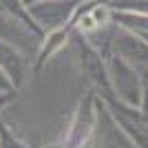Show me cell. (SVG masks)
Segmentation results:
<instances>
[{"instance_id": "obj_1", "label": "cell", "mask_w": 148, "mask_h": 148, "mask_svg": "<svg viewBox=\"0 0 148 148\" xmlns=\"http://www.w3.org/2000/svg\"><path fill=\"white\" fill-rule=\"evenodd\" d=\"M75 5L77 0H47L36 7H29V11L38 25H44L47 29H58L75 11Z\"/></svg>"}, {"instance_id": "obj_2", "label": "cell", "mask_w": 148, "mask_h": 148, "mask_svg": "<svg viewBox=\"0 0 148 148\" xmlns=\"http://www.w3.org/2000/svg\"><path fill=\"white\" fill-rule=\"evenodd\" d=\"M0 69L9 75V80L13 82V86H20L27 77V64L25 60L18 56V51L11 49L7 42L0 40Z\"/></svg>"}, {"instance_id": "obj_3", "label": "cell", "mask_w": 148, "mask_h": 148, "mask_svg": "<svg viewBox=\"0 0 148 148\" xmlns=\"http://www.w3.org/2000/svg\"><path fill=\"white\" fill-rule=\"evenodd\" d=\"M113 71H115V77H122V82H115L119 88V93H122V97L126 99V102H130V104H139V82L135 80V73L133 71H128V66L124 64V62H119L117 64V58H115V62H113Z\"/></svg>"}, {"instance_id": "obj_4", "label": "cell", "mask_w": 148, "mask_h": 148, "mask_svg": "<svg viewBox=\"0 0 148 148\" xmlns=\"http://www.w3.org/2000/svg\"><path fill=\"white\" fill-rule=\"evenodd\" d=\"M115 47H117L119 56L124 60L130 62H148V47L135 36H128V33H122V36L115 38Z\"/></svg>"}, {"instance_id": "obj_5", "label": "cell", "mask_w": 148, "mask_h": 148, "mask_svg": "<svg viewBox=\"0 0 148 148\" xmlns=\"http://www.w3.org/2000/svg\"><path fill=\"white\" fill-rule=\"evenodd\" d=\"M91 108L88 106H82L80 113H77V122H75L73 126V133H71V142L73 144H82L84 139H88V135H91Z\"/></svg>"}, {"instance_id": "obj_6", "label": "cell", "mask_w": 148, "mask_h": 148, "mask_svg": "<svg viewBox=\"0 0 148 148\" xmlns=\"http://www.w3.org/2000/svg\"><path fill=\"white\" fill-rule=\"evenodd\" d=\"M117 20L122 22L126 29H135L139 33L148 31V13H117Z\"/></svg>"}, {"instance_id": "obj_7", "label": "cell", "mask_w": 148, "mask_h": 148, "mask_svg": "<svg viewBox=\"0 0 148 148\" xmlns=\"http://www.w3.org/2000/svg\"><path fill=\"white\" fill-rule=\"evenodd\" d=\"M64 40H66V31H56V33H51V38L47 40V44H44L42 53H40V58H38V64H42V62L47 60V56H49L51 51L60 49Z\"/></svg>"}, {"instance_id": "obj_8", "label": "cell", "mask_w": 148, "mask_h": 148, "mask_svg": "<svg viewBox=\"0 0 148 148\" xmlns=\"http://www.w3.org/2000/svg\"><path fill=\"white\" fill-rule=\"evenodd\" d=\"M0 148H25L20 142H16L11 135H9V130L2 122H0Z\"/></svg>"}, {"instance_id": "obj_9", "label": "cell", "mask_w": 148, "mask_h": 148, "mask_svg": "<svg viewBox=\"0 0 148 148\" xmlns=\"http://www.w3.org/2000/svg\"><path fill=\"white\" fill-rule=\"evenodd\" d=\"M0 91L2 93H11L13 91V82L9 80V75H7L2 69H0Z\"/></svg>"}, {"instance_id": "obj_10", "label": "cell", "mask_w": 148, "mask_h": 148, "mask_svg": "<svg viewBox=\"0 0 148 148\" xmlns=\"http://www.w3.org/2000/svg\"><path fill=\"white\" fill-rule=\"evenodd\" d=\"M7 99H9V93H0V106H2V104H5V102H7Z\"/></svg>"}, {"instance_id": "obj_11", "label": "cell", "mask_w": 148, "mask_h": 148, "mask_svg": "<svg viewBox=\"0 0 148 148\" xmlns=\"http://www.w3.org/2000/svg\"><path fill=\"white\" fill-rule=\"evenodd\" d=\"M144 38H146V40H148V31H146V33H144Z\"/></svg>"}, {"instance_id": "obj_12", "label": "cell", "mask_w": 148, "mask_h": 148, "mask_svg": "<svg viewBox=\"0 0 148 148\" xmlns=\"http://www.w3.org/2000/svg\"><path fill=\"white\" fill-rule=\"evenodd\" d=\"M49 148H60V146H49Z\"/></svg>"}, {"instance_id": "obj_13", "label": "cell", "mask_w": 148, "mask_h": 148, "mask_svg": "<svg viewBox=\"0 0 148 148\" xmlns=\"http://www.w3.org/2000/svg\"><path fill=\"white\" fill-rule=\"evenodd\" d=\"M27 2H31V0H27Z\"/></svg>"}]
</instances>
